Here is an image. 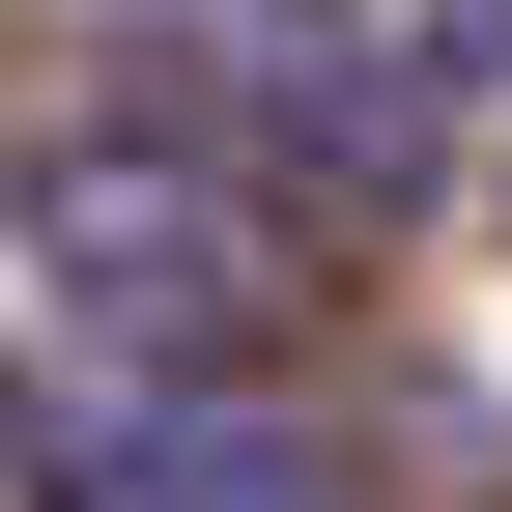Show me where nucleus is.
Masks as SVG:
<instances>
[{
    "mask_svg": "<svg viewBox=\"0 0 512 512\" xmlns=\"http://www.w3.org/2000/svg\"><path fill=\"white\" fill-rule=\"evenodd\" d=\"M0 256H29L57 342H114L143 399H228L256 342H285V228H256V171H200L171 114H86V143L0 171Z\"/></svg>",
    "mask_w": 512,
    "mask_h": 512,
    "instance_id": "1",
    "label": "nucleus"
},
{
    "mask_svg": "<svg viewBox=\"0 0 512 512\" xmlns=\"http://www.w3.org/2000/svg\"><path fill=\"white\" fill-rule=\"evenodd\" d=\"M29 456H57V512H342V456L256 399H57Z\"/></svg>",
    "mask_w": 512,
    "mask_h": 512,
    "instance_id": "2",
    "label": "nucleus"
}]
</instances>
